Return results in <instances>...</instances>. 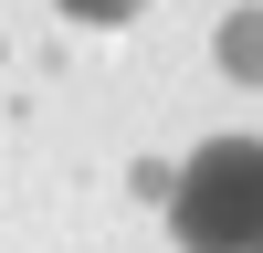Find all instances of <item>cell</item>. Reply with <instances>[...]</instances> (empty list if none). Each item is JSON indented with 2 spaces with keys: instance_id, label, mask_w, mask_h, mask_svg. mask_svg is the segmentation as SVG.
Returning a JSON list of instances; mask_svg holds the SVG:
<instances>
[{
  "instance_id": "obj_3",
  "label": "cell",
  "mask_w": 263,
  "mask_h": 253,
  "mask_svg": "<svg viewBox=\"0 0 263 253\" xmlns=\"http://www.w3.org/2000/svg\"><path fill=\"white\" fill-rule=\"evenodd\" d=\"M63 11H74V21H95V32H116V21H137L147 0H63Z\"/></svg>"
},
{
  "instance_id": "obj_2",
  "label": "cell",
  "mask_w": 263,
  "mask_h": 253,
  "mask_svg": "<svg viewBox=\"0 0 263 253\" xmlns=\"http://www.w3.org/2000/svg\"><path fill=\"white\" fill-rule=\"evenodd\" d=\"M211 53H221L232 84H263V11H232L221 32H211Z\"/></svg>"
},
{
  "instance_id": "obj_1",
  "label": "cell",
  "mask_w": 263,
  "mask_h": 253,
  "mask_svg": "<svg viewBox=\"0 0 263 253\" xmlns=\"http://www.w3.org/2000/svg\"><path fill=\"white\" fill-rule=\"evenodd\" d=\"M168 222H179V253H263V137L190 148Z\"/></svg>"
}]
</instances>
